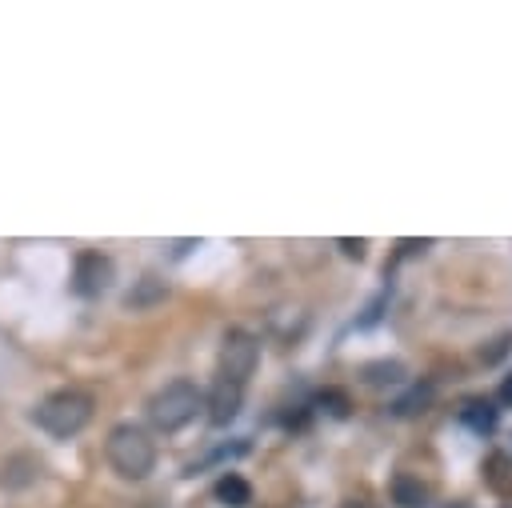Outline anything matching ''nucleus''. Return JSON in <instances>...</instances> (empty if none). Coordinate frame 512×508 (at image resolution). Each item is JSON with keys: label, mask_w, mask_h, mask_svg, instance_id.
Segmentation results:
<instances>
[{"label": "nucleus", "mask_w": 512, "mask_h": 508, "mask_svg": "<svg viewBox=\"0 0 512 508\" xmlns=\"http://www.w3.org/2000/svg\"><path fill=\"white\" fill-rule=\"evenodd\" d=\"M32 420H36V428H44L48 436L68 440V436H76V432L92 420V396H88L84 388H56V392H48V396L32 408Z\"/></svg>", "instance_id": "1"}, {"label": "nucleus", "mask_w": 512, "mask_h": 508, "mask_svg": "<svg viewBox=\"0 0 512 508\" xmlns=\"http://www.w3.org/2000/svg\"><path fill=\"white\" fill-rule=\"evenodd\" d=\"M500 404H508V408H512V372L500 380Z\"/></svg>", "instance_id": "17"}, {"label": "nucleus", "mask_w": 512, "mask_h": 508, "mask_svg": "<svg viewBox=\"0 0 512 508\" xmlns=\"http://www.w3.org/2000/svg\"><path fill=\"white\" fill-rule=\"evenodd\" d=\"M216 500L220 504H228V508H244V504H252V484L240 476V472H224L220 480H216Z\"/></svg>", "instance_id": "10"}, {"label": "nucleus", "mask_w": 512, "mask_h": 508, "mask_svg": "<svg viewBox=\"0 0 512 508\" xmlns=\"http://www.w3.org/2000/svg\"><path fill=\"white\" fill-rule=\"evenodd\" d=\"M316 404H320L328 416H336V420H344V416H348V408H352L344 388H324V392L316 396Z\"/></svg>", "instance_id": "14"}, {"label": "nucleus", "mask_w": 512, "mask_h": 508, "mask_svg": "<svg viewBox=\"0 0 512 508\" xmlns=\"http://www.w3.org/2000/svg\"><path fill=\"white\" fill-rule=\"evenodd\" d=\"M240 400H244V388L232 384V380H224V376H216L212 388H208V420H212L216 428H224L228 420H236Z\"/></svg>", "instance_id": "6"}, {"label": "nucleus", "mask_w": 512, "mask_h": 508, "mask_svg": "<svg viewBox=\"0 0 512 508\" xmlns=\"http://www.w3.org/2000/svg\"><path fill=\"white\" fill-rule=\"evenodd\" d=\"M200 404H204V396H200V388L192 380H168L164 388H156L148 396V420L160 432H176L196 416Z\"/></svg>", "instance_id": "3"}, {"label": "nucleus", "mask_w": 512, "mask_h": 508, "mask_svg": "<svg viewBox=\"0 0 512 508\" xmlns=\"http://www.w3.org/2000/svg\"><path fill=\"white\" fill-rule=\"evenodd\" d=\"M460 420L472 428V432H480V436H488V432H496V420H500V408L492 404V400H484V396H476V400H464V408H460Z\"/></svg>", "instance_id": "8"}, {"label": "nucleus", "mask_w": 512, "mask_h": 508, "mask_svg": "<svg viewBox=\"0 0 512 508\" xmlns=\"http://www.w3.org/2000/svg\"><path fill=\"white\" fill-rule=\"evenodd\" d=\"M432 384H416L408 396H400L396 404H392V412L396 416H420V412H428V404H432Z\"/></svg>", "instance_id": "13"}, {"label": "nucleus", "mask_w": 512, "mask_h": 508, "mask_svg": "<svg viewBox=\"0 0 512 508\" xmlns=\"http://www.w3.org/2000/svg\"><path fill=\"white\" fill-rule=\"evenodd\" d=\"M164 296H168V284L156 280V276H144L140 288L124 296V304H128V308H148V304H156V300H164Z\"/></svg>", "instance_id": "11"}, {"label": "nucleus", "mask_w": 512, "mask_h": 508, "mask_svg": "<svg viewBox=\"0 0 512 508\" xmlns=\"http://www.w3.org/2000/svg\"><path fill=\"white\" fill-rule=\"evenodd\" d=\"M484 484L500 496V500H512V460L504 452H492L484 460Z\"/></svg>", "instance_id": "9"}, {"label": "nucleus", "mask_w": 512, "mask_h": 508, "mask_svg": "<svg viewBox=\"0 0 512 508\" xmlns=\"http://www.w3.org/2000/svg\"><path fill=\"white\" fill-rule=\"evenodd\" d=\"M508 348H512V332H500V336L492 340V348H480V360H484V364H496Z\"/></svg>", "instance_id": "15"}, {"label": "nucleus", "mask_w": 512, "mask_h": 508, "mask_svg": "<svg viewBox=\"0 0 512 508\" xmlns=\"http://www.w3.org/2000/svg\"><path fill=\"white\" fill-rule=\"evenodd\" d=\"M256 360H260V344H256V336L244 332V328H228L224 340H220L216 376H224V380H232V384L244 388L248 376H252V368H256Z\"/></svg>", "instance_id": "4"}, {"label": "nucleus", "mask_w": 512, "mask_h": 508, "mask_svg": "<svg viewBox=\"0 0 512 508\" xmlns=\"http://www.w3.org/2000/svg\"><path fill=\"white\" fill-rule=\"evenodd\" d=\"M404 380V364L400 360H376V364H364V384L380 388V384H400Z\"/></svg>", "instance_id": "12"}, {"label": "nucleus", "mask_w": 512, "mask_h": 508, "mask_svg": "<svg viewBox=\"0 0 512 508\" xmlns=\"http://www.w3.org/2000/svg\"><path fill=\"white\" fill-rule=\"evenodd\" d=\"M104 456L124 480H144L156 468V444L140 424H116L104 440Z\"/></svg>", "instance_id": "2"}, {"label": "nucleus", "mask_w": 512, "mask_h": 508, "mask_svg": "<svg viewBox=\"0 0 512 508\" xmlns=\"http://www.w3.org/2000/svg\"><path fill=\"white\" fill-rule=\"evenodd\" d=\"M108 284H112V260L100 252H80L72 268V288L80 296H100Z\"/></svg>", "instance_id": "5"}, {"label": "nucleus", "mask_w": 512, "mask_h": 508, "mask_svg": "<svg viewBox=\"0 0 512 508\" xmlns=\"http://www.w3.org/2000/svg\"><path fill=\"white\" fill-rule=\"evenodd\" d=\"M388 492H392L396 508H424L428 504V484L420 476H408V472H396Z\"/></svg>", "instance_id": "7"}, {"label": "nucleus", "mask_w": 512, "mask_h": 508, "mask_svg": "<svg viewBox=\"0 0 512 508\" xmlns=\"http://www.w3.org/2000/svg\"><path fill=\"white\" fill-rule=\"evenodd\" d=\"M336 244H340V252H344V256H352V260H364V252H368V244H364V240H348V236H344V240H336Z\"/></svg>", "instance_id": "16"}, {"label": "nucleus", "mask_w": 512, "mask_h": 508, "mask_svg": "<svg viewBox=\"0 0 512 508\" xmlns=\"http://www.w3.org/2000/svg\"><path fill=\"white\" fill-rule=\"evenodd\" d=\"M340 508H376V504H368V500H344Z\"/></svg>", "instance_id": "18"}]
</instances>
